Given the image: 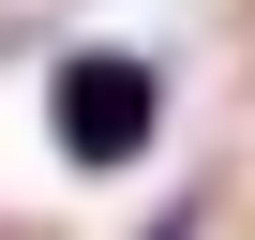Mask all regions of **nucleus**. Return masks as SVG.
Wrapping results in <instances>:
<instances>
[{
	"mask_svg": "<svg viewBox=\"0 0 255 240\" xmlns=\"http://www.w3.org/2000/svg\"><path fill=\"white\" fill-rule=\"evenodd\" d=\"M150 240H180V225H150Z\"/></svg>",
	"mask_w": 255,
	"mask_h": 240,
	"instance_id": "nucleus-2",
	"label": "nucleus"
},
{
	"mask_svg": "<svg viewBox=\"0 0 255 240\" xmlns=\"http://www.w3.org/2000/svg\"><path fill=\"white\" fill-rule=\"evenodd\" d=\"M45 135H60V165H90V180L150 165V135H165V75H150L135 45H75L60 90H45Z\"/></svg>",
	"mask_w": 255,
	"mask_h": 240,
	"instance_id": "nucleus-1",
	"label": "nucleus"
}]
</instances>
